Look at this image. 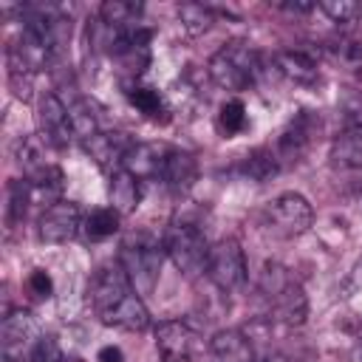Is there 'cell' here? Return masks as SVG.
<instances>
[{
    "mask_svg": "<svg viewBox=\"0 0 362 362\" xmlns=\"http://www.w3.org/2000/svg\"><path fill=\"white\" fill-rule=\"evenodd\" d=\"M90 305L105 325L122 331H144L150 325V311L141 294L133 288L124 269L116 263L102 266L90 280Z\"/></svg>",
    "mask_w": 362,
    "mask_h": 362,
    "instance_id": "6da1fadb",
    "label": "cell"
},
{
    "mask_svg": "<svg viewBox=\"0 0 362 362\" xmlns=\"http://www.w3.org/2000/svg\"><path fill=\"white\" fill-rule=\"evenodd\" d=\"M260 291L266 294V300L272 303V314L274 320H280L283 325H303L308 317V297L303 291V286L291 277V272L280 263H266L260 272Z\"/></svg>",
    "mask_w": 362,
    "mask_h": 362,
    "instance_id": "7a4b0ae2",
    "label": "cell"
},
{
    "mask_svg": "<svg viewBox=\"0 0 362 362\" xmlns=\"http://www.w3.org/2000/svg\"><path fill=\"white\" fill-rule=\"evenodd\" d=\"M161 255H164V243H158L147 232H133L122 240L119 266L124 269V274L130 277L139 294H153L161 274Z\"/></svg>",
    "mask_w": 362,
    "mask_h": 362,
    "instance_id": "3957f363",
    "label": "cell"
},
{
    "mask_svg": "<svg viewBox=\"0 0 362 362\" xmlns=\"http://www.w3.org/2000/svg\"><path fill=\"white\" fill-rule=\"evenodd\" d=\"M257 51L243 42V40H232V42H223L206 62V71H209V79L223 88V90H243L255 82L257 76Z\"/></svg>",
    "mask_w": 362,
    "mask_h": 362,
    "instance_id": "277c9868",
    "label": "cell"
},
{
    "mask_svg": "<svg viewBox=\"0 0 362 362\" xmlns=\"http://www.w3.org/2000/svg\"><path fill=\"white\" fill-rule=\"evenodd\" d=\"M164 252L167 257L173 260V266L187 274V277H195L206 269V257H209V243H206V235L198 223L192 221H184V218H175L170 221V226L164 229Z\"/></svg>",
    "mask_w": 362,
    "mask_h": 362,
    "instance_id": "5b68a950",
    "label": "cell"
},
{
    "mask_svg": "<svg viewBox=\"0 0 362 362\" xmlns=\"http://www.w3.org/2000/svg\"><path fill=\"white\" fill-rule=\"evenodd\" d=\"M263 223L277 238H300L314 223V209L300 192H280L263 209Z\"/></svg>",
    "mask_w": 362,
    "mask_h": 362,
    "instance_id": "8992f818",
    "label": "cell"
},
{
    "mask_svg": "<svg viewBox=\"0 0 362 362\" xmlns=\"http://www.w3.org/2000/svg\"><path fill=\"white\" fill-rule=\"evenodd\" d=\"M204 274L218 291H238L246 283V255L235 238H221L209 246Z\"/></svg>",
    "mask_w": 362,
    "mask_h": 362,
    "instance_id": "52a82bcc",
    "label": "cell"
},
{
    "mask_svg": "<svg viewBox=\"0 0 362 362\" xmlns=\"http://www.w3.org/2000/svg\"><path fill=\"white\" fill-rule=\"evenodd\" d=\"M40 342L37 322L25 308H8L0 325V351L3 362H25L31 359L34 345Z\"/></svg>",
    "mask_w": 362,
    "mask_h": 362,
    "instance_id": "ba28073f",
    "label": "cell"
},
{
    "mask_svg": "<svg viewBox=\"0 0 362 362\" xmlns=\"http://www.w3.org/2000/svg\"><path fill=\"white\" fill-rule=\"evenodd\" d=\"M37 124H40V139H42L48 147H54V150L68 147L71 139H74L71 116H68L65 99H62L59 93H45V96L40 99Z\"/></svg>",
    "mask_w": 362,
    "mask_h": 362,
    "instance_id": "9c48e42d",
    "label": "cell"
},
{
    "mask_svg": "<svg viewBox=\"0 0 362 362\" xmlns=\"http://www.w3.org/2000/svg\"><path fill=\"white\" fill-rule=\"evenodd\" d=\"M82 226V215L79 206L74 201H54L42 209L40 221H37V238L42 243H68Z\"/></svg>",
    "mask_w": 362,
    "mask_h": 362,
    "instance_id": "30bf717a",
    "label": "cell"
},
{
    "mask_svg": "<svg viewBox=\"0 0 362 362\" xmlns=\"http://www.w3.org/2000/svg\"><path fill=\"white\" fill-rule=\"evenodd\" d=\"M317 133H320V116L311 110H300L277 139V158L297 164L308 153V147L314 144Z\"/></svg>",
    "mask_w": 362,
    "mask_h": 362,
    "instance_id": "8fae6325",
    "label": "cell"
},
{
    "mask_svg": "<svg viewBox=\"0 0 362 362\" xmlns=\"http://www.w3.org/2000/svg\"><path fill=\"white\" fill-rule=\"evenodd\" d=\"M156 351L161 362H189L195 351V331L184 320H164L156 325Z\"/></svg>",
    "mask_w": 362,
    "mask_h": 362,
    "instance_id": "7c38bea8",
    "label": "cell"
},
{
    "mask_svg": "<svg viewBox=\"0 0 362 362\" xmlns=\"http://www.w3.org/2000/svg\"><path fill=\"white\" fill-rule=\"evenodd\" d=\"M82 144H85L88 156L110 175V173L122 170L124 156L130 153V147H133L136 141H130L124 133H116V130H99V133H93L90 139H85Z\"/></svg>",
    "mask_w": 362,
    "mask_h": 362,
    "instance_id": "4fadbf2b",
    "label": "cell"
},
{
    "mask_svg": "<svg viewBox=\"0 0 362 362\" xmlns=\"http://www.w3.org/2000/svg\"><path fill=\"white\" fill-rule=\"evenodd\" d=\"M334 170H362V122L345 124L328 150Z\"/></svg>",
    "mask_w": 362,
    "mask_h": 362,
    "instance_id": "5bb4252c",
    "label": "cell"
},
{
    "mask_svg": "<svg viewBox=\"0 0 362 362\" xmlns=\"http://www.w3.org/2000/svg\"><path fill=\"white\" fill-rule=\"evenodd\" d=\"M209 351L218 362H255V345L240 328H221L209 339Z\"/></svg>",
    "mask_w": 362,
    "mask_h": 362,
    "instance_id": "9a60e30c",
    "label": "cell"
},
{
    "mask_svg": "<svg viewBox=\"0 0 362 362\" xmlns=\"http://www.w3.org/2000/svg\"><path fill=\"white\" fill-rule=\"evenodd\" d=\"M198 178V161L192 153L187 150H175L167 147L164 156V167H161V181L173 189V192H187Z\"/></svg>",
    "mask_w": 362,
    "mask_h": 362,
    "instance_id": "2e32d148",
    "label": "cell"
},
{
    "mask_svg": "<svg viewBox=\"0 0 362 362\" xmlns=\"http://www.w3.org/2000/svg\"><path fill=\"white\" fill-rule=\"evenodd\" d=\"M274 71L286 82L300 85V88L317 85V79H320V68H317L314 57H308L305 51H280V54H274Z\"/></svg>",
    "mask_w": 362,
    "mask_h": 362,
    "instance_id": "e0dca14e",
    "label": "cell"
},
{
    "mask_svg": "<svg viewBox=\"0 0 362 362\" xmlns=\"http://www.w3.org/2000/svg\"><path fill=\"white\" fill-rule=\"evenodd\" d=\"M164 156H167V147L164 144H133L130 153L124 156V164L122 170H127L130 175H136L139 181L144 178H161V167H164Z\"/></svg>",
    "mask_w": 362,
    "mask_h": 362,
    "instance_id": "ac0fdd59",
    "label": "cell"
},
{
    "mask_svg": "<svg viewBox=\"0 0 362 362\" xmlns=\"http://www.w3.org/2000/svg\"><path fill=\"white\" fill-rule=\"evenodd\" d=\"M107 198L119 215H127L141 201V181L136 175H130L127 170H116L107 178Z\"/></svg>",
    "mask_w": 362,
    "mask_h": 362,
    "instance_id": "d6986e66",
    "label": "cell"
},
{
    "mask_svg": "<svg viewBox=\"0 0 362 362\" xmlns=\"http://www.w3.org/2000/svg\"><path fill=\"white\" fill-rule=\"evenodd\" d=\"M141 11H144V6L133 3V0H105L99 6V20L110 28H133V25H139Z\"/></svg>",
    "mask_w": 362,
    "mask_h": 362,
    "instance_id": "ffe728a7",
    "label": "cell"
},
{
    "mask_svg": "<svg viewBox=\"0 0 362 362\" xmlns=\"http://www.w3.org/2000/svg\"><path fill=\"white\" fill-rule=\"evenodd\" d=\"M68 107V116H71V127H74V136L76 139H90L93 133H99V116H96V107L90 99L85 96H74L71 102H65Z\"/></svg>",
    "mask_w": 362,
    "mask_h": 362,
    "instance_id": "44dd1931",
    "label": "cell"
},
{
    "mask_svg": "<svg viewBox=\"0 0 362 362\" xmlns=\"http://www.w3.org/2000/svg\"><path fill=\"white\" fill-rule=\"evenodd\" d=\"M240 173H243L246 178L257 181V184L272 181V178L280 173V158H277V153H272V150H252V153L243 158Z\"/></svg>",
    "mask_w": 362,
    "mask_h": 362,
    "instance_id": "7402d4cb",
    "label": "cell"
},
{
    "mask_svg": "<svg viewBox=\"0 0 362 362\" xmlns=\"http://www.w3.org/2000/svg\"><path fill=\"white\" fill-rule=\"evenodd\" d=\"M119 221L122 215L113 209V206H96L85 221H82V229H85V238L88 240H105L110 238L113 232H119Z\"/></svg>",
    "mask_w": 362,
    "mask_h": 362,
    "instance_id": "603a6c76",
    "label": "cell"
},
{
    "mask_svg": "<svg viewBox=\"0 0 362 362\" xmlns=\"http://www.w3.org/2000/svg\"><path fill=\"white\" fill-rule=\"evenodd\" d=\"M178 23L189 37H198V34H206L212 28L215 11L204 3H181L178 6Z\"/></svg>",
    "mask_w": 362,
    "mask_h": 362,
    "instance_id": "cb8c5ba5",
    "label": "cell"
},
{
    "mask_svg": "<svg viewBox=\"0 0 362 362\" xmlns=\"http://www.w3.org/2000/svg\"><path fill=\"white\" fill-rule=\"evenodd\" d=\"M31 195H34V189H31L28 181L14 178L8 184V204H6V223H8V229L23 223V218L28 212V204H31Z\"/></svg>",
    "mask_w": 362,
    "mask_h": 362,
    "instance_id": "d4e9b609",
    "label": "cell"
},
{
    "mask_svg": "<svg viewBox=\"0 0 362 362\" xmlns=\"http://www.w3.org/2000/svg\"><path fill=\"white\" fill-rule=\"evenodd\" d=\"M127 102H130L133 107H139L144 116H150V119H158V116L164 113V102H161V93H158L156 88L133 85V88L127 90Z\"/></svg>",
    "mask_w": 362,
    "mask_h": 362,
    "instance_id": "484cf974",
    "label": "cell"
},
{
    "mask_svg": "<svg viewBox=\"0 0 362 362\" xmlns=\"http://www.w3.org/2000/svg\"><path fill=\"white\" fill-rule=\"evenodd\" d=\"M218 127L223 136H235L246 127V107L240 99H229L221 105V113H218Z\"/></svg>",
    "mask_w": 362,
    "mask_h": 362,
    "instance_id": "4316f807",
    "label": "cell"
},
{
    "mask_svg": "<svg viewBox=\"0 0 362 362\" xmlns=\"http://www.w3.org/2000/svg\"><path fill=\"white\" fill-rule=\"evenodd\" d=\"M320 11L331 23H354L362 14V3H356V0H322Z\"/></svg>",
    "mask_w": 362,
    "mask_h": 362,
    "instance_id": "83f0119b",
    "label": "cell"
},
{
    "mask_svg": "<svg viewBox=\"0 0 362 362\" xmlns=\"http://www.w3.org/2000/svg\"><path fill=\"white\" fill-rule=\"evenodd\" d=\"M28 362H68V359H65V354H62V348L54 337H40Z\"/></svg>",
    "mask_w": 362,
    "mask_h": 362,
    "instance_id": "f1b7e54d",
    "label": "cell"
},
{
    "mask_svg": "<svg viewBox=\"0 0 362 362\" xmlns=\"http://www.w3.org/2000/svg\"><path fill=\"white\" fill-rule=\"evenodd\" d=\"M28 286H31V291L37 297H51L54 294V280H51V274L45 269H34L31 277H28Z\"/></svg>",
    "mask_w": 362,
    "mask_h": 362,
    "instance_id": "f546056e",
    "label": "cell"
},
{
    "mask_svg": "<svg viewBox=\"0 0 362 362\" xmlns=\"http://www.w3.org/2000/svg\"><path fill=\"white\" fill-rule=\"evenodd\" d=\"M96 362H124V354L119 345H105V348H99Z\"/></svg>",
    "mask_w": 362,
    "mask_h": 362,
    "instance_id": "4dcf8cb0",
    "label": "cell"
},
{
    "mask_svg": "<svg viewBox=\"0 0 362 362\" xmlns=\"http://www.w3.org/2000/svg\"><path fill=\"white\" fill-rule=\"evenodd\" d=\"M342 54H345V59H348V62L362 74V42H348Z\"/></svg>",
    "mask_w": 362,
    "mask_h": 362,
    "instance_id": "1f68e13d",
    "label": "cell"
},
{
    "mask_svg": "<svg viewBox=\"0 0 362 362\" xmlns=\"http://www.w3.org/2000/svg\"><path fill=\"white\" fill-rule=\"evenodd\" d=\"M277 8L291 11V14H305V11H314L317 6L314 3H277Z\"/></svg>",
    "mask_w": 362,
    "mask_h": 362,
    "instance_id": "d6a6232c",
    "label": "cell"
},
{
    "mask_svg": "<svg viewBox=\"0 0 362 362\" xmlns=\"http://www.w3.org/2000/svg\"><path fill=\"white\" fill-rule=\"evenodd\" d=\"M257 362H291L286 354H277V351H272V354H263Z\"/></svg>",
    "mask_w": 362,
    "mask_h": 362,
    "instance_id": "836d02e7",
    "label": "cell"
},
{
    "mask_svg": "<svg viewBox=\"0 0 362 362\" xmlns=\"http://www.w3.org/2000/svg\"><path fill=\"white\" fill-rule=\"evenodd\" d=\"M359 206H362V189H359Z\"/></svg>",
    "mask_w": 362,
    "mask_h": 362,
    "instance_id": "e575fe53",
    "label": "cell"
}]
</instances>
